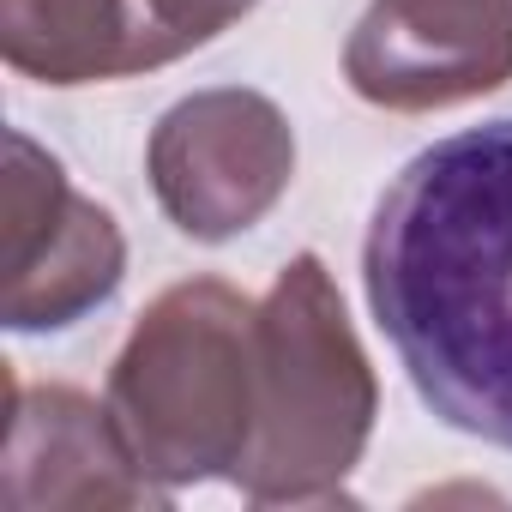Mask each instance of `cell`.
<instances>
[{
  "instance_id": "obj_6",
  "label": "cell",
  "mask_w": 512,
  "mask_h": 512,
  "mask_svg": "<svg viewBox=\"0 0 512 512\" xmlns=\"http://www.w3.org/2000/svg\"><path fill=\"white\" fill-rule=\"evenodd\" d=\"M362 103L428 115L512 79V0H374L344 43Z\"/></svg>"
},
{
  "instance_id": "obj_5",
  "label": "cell",
  "mask_w": 512,
  "mask_h": 512,
  "mask_svg": "<svg viewBox=\"0 0 512 512\" xmlns=\"http://www.w3.org/2000/svg\"><path fill=\"white\" fill-rule=\"evenodd\" d=\"M0 314L13 332H61L121 290L127 241L67 169L25 133H7L0 181Z\"/></svg>"
},
{
  "instance_id": "obj_1",
  "label": "cell",
  "mask_w": 512,
  "mask_h": 512,
  "mask_svg": "<svg viewBox=\"0 0 512 512\" xmlns=\"http://www.w3.org/2000/svg\"><path fill=\"white\" fill-rule=\"evenodd\" d=\"M362 284L422 404L512 452V115L392 175L362 241Z\"/></svg>"
},
{
  "instance_id": "obj_7",
  "label": "cell",
  "mask_w": 512,
  "mask_h": 512,
  "mask_svg": "<svg viewBox=\"0 0 512 512\" xmlns=\"http://www.w3.org/2000/svg\"><path fill=\"white\" fill-rule=\"evenodd\" d=\"M13 428H7V482L0 500L13 512L31 506H163L133 446L121 440L109 404H91L73 386H7Z\"/></svg>"
},
{
  "instance_id": "obj_4",
  "label": "cell",
  "mask_w": 512,
  "mask_h": 512,
  "mask_svg": "<svg viewBox=\"0 0 512 512\" xmlns=\"http://www.w3.org/2000/svg\"><path fill=\"white\" fill-rule=\"evenodd\" d=\"M145 175L163 217L193 241L253 229L296 181V133L260 91L217 85L181 97L145 145Z\"/></svg>"
},
{
  "instance_id": "obj_8",
  "label": "cell",
  "mask_w": 512,
  "mask_h": 512,
  "mask_svg": "<svg viewBox=\"0 0 512 512\" xmlns=\"http://www.w3.org/2000/svg\"><path fill=\"white\" fill-rule=\"evenodd\" d=\"M0 55L43 85L133 79L181 61L151 0H0Z\"/></svg>"
},
{
  "instance_id": "obj_2",
  "label": "cell",
  "mask_w": 512,
  "mask_h": 512,
  "mask_svg": "<svg viewBox=\"0 0 512 512\" xmlns=\"http://www.w3.org/2000/svg\"><path fill=\"white\" fill-rule=\"evenodd\" d=\"M380 386L320 253H296L253 314V440L235 488L253 506H314L344 488L374 434Z\"/></svg>"
},
{
  "instance_id": "obj_3",
  "label": "cell",
  "mask_w": 512,
  "mask_h": 512,
  "mask_svg": "<svg viewBox=\"0 0 512 512\" xmlns=\"http://www.w3.org/2000/svg\"><path fill=\"white\" fill-rule=\"evenodd\" d=\"M253 314L223 278H187L121 344L103 404L157 488L235 476L253 440Z\"/></svg>"
}]
</instances>
